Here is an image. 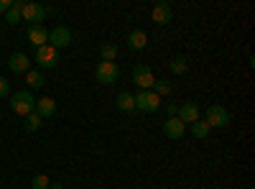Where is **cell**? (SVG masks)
<instances>
[{
  "instance_id": "obj_1",
  "label": "cell",
  "mask_w": 255,
  "mask_h": 189,
  "mask_svg": "<svg viewBox=\"0 0 255 189\" xmlns=\"http://www.w3.org/2000/svg\"><path fill=\"white\" fill-rule=\"evenodd\" d=\"M10 110L15 115H31L36 110V97L28 92V90H20L10 97Z\"/></svg>"
},
{
  "instance_id": "obj_2",
  "label": "cell",
  "mask_w": 255,
  "mask_h": 189,
  "mask_svg": "<svg viewBox=\"0 0 255 189\" xmlns=\"http://www.w3.org/2000/svg\"><path fill=\"white\" fill-rule=\"evenodd\" d=\"M133 97H135V110H140V113H156L161 108V97L153 90H140Z\"/></svg>"
},
{
  "instance_id": "obj_3",
  "label": "cell",
  "mask_w": 255,
  "mask_h": 189,
  "mask_svg": "<svg viewBox=\"0 0 255 189\" xmlns=\"http://www.w3.org/2000/svg\"><path fill=\"white\" fill-rule=\"evenodd\" d=\"M95 77H97L100 85H115L118 77H120V69H118L115 61H100L97 69H95Z\"/></svg>"
},
{
  "instance_id": "obj_4",
  "label": "cell",
  "mask_w": 255,
  "mask_h": 189,
  "mask_svg": "<svg viewBox=\"0 0 255 189\" xmlns=\"http://www.w3.org/2000/svg\"><path fill=\"white\" fill-rule=\"evenodd\" d=\"M204 123L209 128H225L230 123V113L222 108V105H209L207 113H204Z\"/></svg>"
},
{
  "instance_id": "obj_5",
  "label": "cell",
  "mask_w": 255,
  "mask_h": 189,
  "mask_svg": "<svg viewBox=\"0 0 255 189\" xmlns=\"http://www.w3.org/2000/svg\"><path fill=\"white\" fill-rule=\"evenodd\" d=\"M36 64H38L41 69H54V67L59 64V51H56L54 46H49V44L38 46V49H36Z\"/></svg>"
},
{
  "instance_id": "obj_6",
  "label": "cell",
  "mask_w": 255,
  "mask_h": 189,
  "mask_svg": "<svg viewBox=\"0 0 255 189\" xmlns=\"http://www.w3.org/2000/svg\"><path fill=\"white\" fill-rule=\"evenodd\" d=\"M46 18V8L41 3H23V10H20V20H28L31 26H41V20Z\"/></svg>"
},
{
  "instance_id": "obj_7",
  "label": "cell",
  "mask_w": 255,
  "mask_h": 189,
  "mask_svg": "<svg viewBox=\"0 0 255 189\" xmlns=\"http://www.w3.org/2000/svg\"><path fill=\"white\" fill-rule=\"evenodd\" d=\"M72 41H74V36H72V31L67 26H56L54 31H49V46H54L56 51L64 49V46H69Z\"/></svg>"
},
{
  "instance_id": "obj_8",
  "label": "cell",
  "mask_w": 255,
  "mask_h": 189,
  "mask_svg": "<svg viewBox=\"0 0 255 189\" xmlns=\"http://www.w3.org/2000/svg\"><path fill=\"white\" fill-rule=\"evenodd\" d=\"M133 82H135V85H138L140 90H151V87H153V82H156V77H153L151 67L138 64V67L133 69Z\"/></svg>"
},
{
  "instance_id": "obj_9",
  "label": "cell",
  "mask_w": 255,
  "mask_h": 189,
  "mask_svg": "<svg viewBox=\"0 0 255 189\" xmlns=\"http://www.w3.org/2000/svg\"><path fill=\"white\" fill-rule=\"evenodd\" d=\"M151 18H153L156 26H168V23H171V18H174L171 5H168V3H156L153 10H151Z\"/></svg>"
},
{
  "instance_id": "obj_10",
  "label": "cell",
  "mask_w": 255,
  "mask_h": 189,
  "mask_svg": "<svg viewBox=\"0 0 255 189\" xmlns=\"http://www.w3.org/2000/svg\"><path fill=\"white\" fill-rule=\"evenodd\" d=\"M163 133H166V138H171V141H181L184 133H186V125L179 118H168L163 123Z\"/></svg>"
},
{
  "instance_id": "obj_11",
  "label": "cell",
  "mask_w": 255,
  "mask_h": 189,
  "mask_svg": "<svg viewBox=\"0 0 255 189\" xmlns=\"http://www.w3.org/2000/svg\"><path fill=\"white\" fill-rule=\"evenodd\" d=\"M176 118H179L184 125H186V123L191 125V123H197V120H199V108H197L194 102H181V105H179Z\"/></svg>"
},
{
  "instance_id": "obj_12",
  "label": "cell",
  "mask_w": 255,
  "mask_h": 189,
  "mask_svg": "<svg viewBox=\"0 0 255 189\" xmlns=\"http://www.w3.org/2000/svg\"><path fill=\"white\" fill-rule=\"evenodd\" d=\"M28 41L36 49L44 46V44H49V31L44 26H28Z\"/></svg>"
},
{
  "instance_id": "obj_13",
  "label": "cell",
  "mask_w": 255,
  "mask_h": 189,
  "mask_svg": "<svg viewBox=\"0 0 255 189\" xmlns=\"http://www.w3.org/2000/svg\"><path fill=\"white\" fill-rule=\"evenodd\" d=\"M8 67H10L15 74H20V72H28V69H31V59H28L26 54L15 51V54L10 56V61H8Z\"/></svg>"
},
{
  "instance_id": "obj_14",
  "label": "cell",
  "mask_w": 255,
  "mask_h": 189,
  "mask_svg": "<svg viewBox=\"0 0 255 189\" xmlns=\"http://www.w3.org/2000/svg\"><path fill=\"white\" fill-rule=\"evenodd\" d=\"M128 46H130L133 51H140V49H145L148 46V36H145V31H130L128 33Z\"/></svg>"
},
{
  "instance_id": "obj_15",
  "label": "cell",
  "mask_w": 255,
  "mask_h": 189,
  "mask_svg": "<svg viewBox=\"0 0 255 189\" xmlns=\"http://www.w3.org/2000/svg\"><path fill=\"white\" fill-rule=\"evenodd\" d=\"M36 113H38L41 118H51V115L56 113V102H54L51 97H41V100H36Z\"/></svg>"
},
{
  "instance_id": "obj_16",
  "label": "cell",
  "mask_w": 255,
  "mask_h": 189,
  "mask_svg": "<svg viewBox=\"0 0 255 189\" xmlns=\"http://www.w3.org/2000/svg\"><path fill=\"white\" fill-rule=\"evenodd\" d=\"M26 85H28L31 90H41V87L46 85L44 72H38V69H28V72H26Z\"/></svg>"
},
{
  "instance_id": "obj_17",
  "label": "cell",
  "mask_w": 255,
  "mask_h": 189,
  "mask_svg": "<svg viewBox=\"0 0 255 189\" xmlns=\"http://www.w3.org/2000/svg\"><path fill=\"white\" fill-rule=\"evenodd\" d=\"M118 110L133 113V110H135V97H133L130 92H120V95H118Z\"/></svg>"
},
{
  "instance_id": "obj_18",
  "label": "cell",
  "mask_w": 255,
  "mask_h": 189,
  "mask_svg": "<svg viewBox=\"0 0 255 189\" xmlns=\"http://www.w3.org/2000/svg\"><path fill=\"white\" fill-rule=\"evenodd\" d=\"M20 10H23V0H15V3L10 5V10L5 13V20H8L10 26L20 23Z\"/></svg>"
},
{
  "instance_id": "obj_19",
  "label": "cell",
  "mask_w": 255,
  "mask_h": 189,
  "mask_svg": "<svg viewBox=\"0 0 255 189\" xmlns=\"http://www.w3.org/2000/svg\"><path fill=\"white\" fill-rule=\"evenodd\" d=\"M100 56H102V61H115L118 59V44H102Z\"/></svg>"
},
{
  "instance_id": "obj_20",
  "label": "cell",
  "mask_w": 255,
  "mask_h": 189,
  "mask_svg": "<svg viewBox=\"0 0 255 189\" xmlns=\"http://www.w3.org/2000/svg\"><path fill=\"white\" fill-rule=\"evenodd\" d=\"M209 125L204 123V120H197V123H191V136H194V138H207L209 136Z\"/></svg>"
},
{
  "instance_id": "obj_21",
  "label": "cell",
  "mask_w": 255,
  "mask_h": 189,
  "mask_svg": "<svg viewBox=\"0 0 255 189\" xmlns=\"http://www.w3.org/2000/svg\"><path fill=\"white\" fill-rule=\"evenodd\" d=\"M153 92H156L158 97L171 95V82H168V79H156V82H153Z\"/></svg>"
},
{
  "instance_id": "obj_22",
  "label": "cell",
  "mask_w": 255,
  "mask_h": 189,
  "mask_svg": "<svg viewBox=\"0 0 255 189\" xmlns=\"http://www.w3.org/2000/svg\"><path fill=\"white\" fill-rule=\"evenodd\" d=\"M41 120H44V118H41L36 110H33L31 115H26V131H31V133L38 131V128H41Z\"/></svg>"
},
{
  "instance_id": "obj_23",
  "label": "cell",
  "mask_w": 255,
  "mask_h": 189,
  "mask_svg": "<svg viewBox=\"0 0 255 189\" xmlns=\"http://www.w3.org/2000/svg\"><path fill=\"white\" fill-rule=\"evenodd\" d=\"M186 69H189V64H186L184 56H174V59H171V72H174V74H184Z\"/></svg>"
},
{
  "instance_id": "obj_24",
  "label": "cell",
  "mask_w": 255,
  "mask_h": 189,
  "mask_svg": "<svg viewBox=\"0 0 255 189\" xmlns=\"http://www.w3.org/2000/svg\"><path fill=\"white\" fill-rule=\"evenodd\" d=\"M49 184H51V179H49L46 174H36V177H33V182H31V187H33V189H49Z\"/></svg>"
},
{
  "instance_id": "obj_25",
  "label": "cell",
  "mask_w": 255,
  "mask_h": 189,
  "mask_svg": "<svg viewBox=\"0 0 255 189\" xmlns=\"http://www.w3.org/2000/svg\"><path fill=\"white\" fill-rule=\"evenodd\" d=\"M8 92H10V82L5 77H0V97H8Z\"/></svg>"
},
{
  "instance_id": "obj_26",
  "label": "cell",
  "mask_w": 255,
  "mask_h": 189,
  "mask_svg": "<svg viewBox=\"0 0 255 189\" xmlns=\"http://www.w3.org/2000/svg\"><path fill=\"white\" fill-rule=\"evenodd\" d=\"M166 113H168V118H176L179 105H176V102H168V105H166Z\"/></svg>"
},
{
  "instance_id": "obj_27",
  "label": "cell",
  "mask_w": 255,
  "mask_h": 189,
  "mask_svg": "<svg viewBox=\"0 0 255 189\" xmlns=\"http://www.w3.org/2000/svg\"><path fill=\"white\" fill-rule=\"evenodd\" d=\"M13 5V0H0V13H8Z\"/></svg>"
},
{
  "instance_id": "obj_28",
  "label": "cell",
  "mask_w": 255,
  "mask_h": 189,
  "mask_svg": "<svg viewBox=\"0 0 255 189\" xmlns=\"http://www.w3.org/2000/svg\"><path fill=\"white\" fill-rule=\"evenodd\" d=\"M49 189H64L61 184H49Z\"/></svg>"
}]
</instances>
